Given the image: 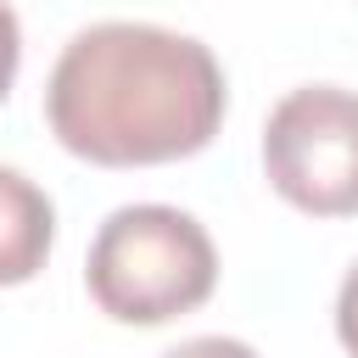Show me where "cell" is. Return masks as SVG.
<instances>
[{"label":"cell","mask_w":358,"mask_h":358,"mask_svg":"<svg viewBox=\"0 0 358 358\" xmlns=\"http://www.w3.org/2000/svg\"><path fill=\"white\" fill-rule=\"evenodd\" d=\"M218 56L157 22L78 28L45 84V123L62 151L95 168H157L213 145L224 123Z\"/></svg>","instance_id":"1"},{"label":"cell","mask_w":358,"mask_h":358,"mask_svg":"<svg viewBox=\"0 0 358 358\" xmlns=\"http://www.w3.org/2000/svg\"><path fill=\"white\" fill-rule=\"evenodd\" d=\"M84 285L95 308L117 324H168L213 296L218 246L190 213L162 201H134L95 229Z\"/></svg>","instance_id":"2"},{"label":"cell","mask_w":358,"mask_h":358,"mask_svg":"<svg viewBox=\"0 0 358 358\" xmlns=\"http://www.w3.org/2000/svg\"><path fill=\"white\" fill-rule=\"evenodd\" d=\"M263 173L308 218L358 213V90L302 84L263 123Z\"/></svg>","instance_id":"3"},{"label":"cell","mask_w":358,"mask_h":358,"mask_svg":"<svg viewBox=\"0 0 358 358\" xmlns=\"http://www.w3.org/2000/svg\"><path fill=\"white\" fill-rule=\"evenodd\" d=\"M50 241H56L50 196L28 173L0 168V285H28L45 268Z\"/></svg>","instance_id":"4"},{"label":"cell","mask_w":358,"mask_h":358,"mask_svg":"<svg viewBox=\"0 0 358 358\" xmlns=\"http://www.w3.org/2000/svg\"><path fill=\"white\" fill-rule=\"evenodd\" d=\"M157 358H257V352L246 341H235V336H190V341H179V347H168Z\"/></svg>","instance_id":"5"},{"label":"cell","mask_w":358,"mask_h":358,"mask_svg":"<svg viewBox=\"0 0 358 358\" xmlns=\"http://www.w3.org/2000/svg\"><path fill=\"white\" fill-rule=\"evenodd\" d=\"M17 62H22V28H17V11L0 0V101L17 84Z\"/></svg>","instance_id":"6"},{"label":"cell","mask_w":358,"mask_h":358,"mask_svg":"<svg viewBox=\"0 0 358 358\" xmlns=\"http://www.w3.org/2000/svg\"><path fill=\"white\" fill-rule=\"evenodd\" d=\"M336 336H341V347L358 358V263L347 268V280H341V291H336Z\"/></svg>","instance_id":"7"}]
</instances>
